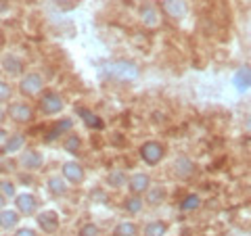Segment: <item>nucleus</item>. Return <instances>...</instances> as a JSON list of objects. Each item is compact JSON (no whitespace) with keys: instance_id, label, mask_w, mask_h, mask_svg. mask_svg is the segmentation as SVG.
I'll list each match as a JSON object with an SVG mask.
<instances>
[{"instance_id":"24","label":"nucleus","mask_w":251,"mask_h":236,"mask_svg":"<svg viewBox=\"0 0 251 236\" xmlns=\"http://www.w3.org/2000/svg\"><path fill=\"white\" fill-rule=\"evenodd\" d=\"M199 205H201L199 194H188L180 207H182V211H195V209H199Z\"/></svg>"},{"instance_id":"31","label":"nucleus","mask_w":251,"mask_h":236,"mask_svg":"<svg viewBox=\"0 0 251 236\" xmlns=\"http://www.w3.org/2000/svg\"><path fill=\"white\" fill-rule=\"evenodd\" d=\"M15 236H38V234L34 230H29V228H21V230H17Z\"/></svg>"},{"instance_id":"9","label":"nucleus","mask_w":251,"mask_h":236,"mask_svg":"<svg viewBox=\"0 0 251 236\" xmlns=\"http://www.w3.org/2000/svg\"><path fill=\"white\" fill-rule=\"evenodd\" d=\"M38 226L49 234L57 232L59 230V215L54 213V211H42V213L38 215Z\"/></svg>"},{"instance_id":"23","label":"nucleus","mask_w":251,"mask_h":236,"mask_svg":"<svg viewBox=\"0 0 251 236\" xmlns=\"http://www.w3.org/2000/svg\"><path fill=\"white\" fill-rule=\"evenodd\" d=\"M80 146H82V140L75 136V134H72V136H67V140L63 142V148H65L67 153H72V155H75L77 151H80Z\"/></svg>"},{"instance_id":"15","label":"nucleus","mask_w":251,"mask_h":236,"mask_svg":"<svg viewBox=\"0 0 251 236\" xmlns=\"http://www.w3.org/2000/svg\"><path fill=\"white\" fill-rule=\"evenodd\" d=\"M2 67L9 75H21V71H23V63L19 57H15V54H6L2 59Z\"/></svg>"},{"instance_id":"18","label":"nucleus","mask_w":251,"mask_h":236,"mask_svg":"<svg viewBox=\"0 0 251 236\" xmlns=\"http://www.w3.org/2000/svg\"><path fill=\"white\" fill-rule=\"evenodd\" d=\"M77 113L82 115V119H84V123L88 125V128H94V130H99V128H103V121L99 119L97 115H94L92 111H88V109H77Z\"/></svg>"},{"instance_id":"35","label":"nucleus","mask_w":251,"mask_h":236,"mask_svg":"<svg viewBox=\"0 0 251 236\" xmlns=\"http://www.w3.org/2000/svg\"><path fill=\"white\" fill-rule=\"evenodd\" d=\"M247 123H249V128H251V117H249V121H247Z\"/></svg>"},{"instance_id":"1","label":"nucleus","mask_w":251,"mask_h":236,"mask_svg":"<svg viewBox=\"0 0 251 236\" xmlns=\"http://www.w3.org/2000/svg\"><path fill=\"white\" fill-rule=\"evenodd\" d=\"M109 75L115 77V80H122V82H130V80H136L138 77V67L134 63H128V61H120V63H113L109 65Z\"/></svg>"},{"instance_id":"5","label":"nucleus","mask_w":251,"mask_h":236,"mask_svg":"<svg viewBox=\"0 0 251 236\" xmlns=\"http://www.w3.org/2000/svg\"><path fill=\"white\" fill-rule=\"evenodd\" d=\"M9 117L17 123H27L31 117H34V111H31V107L25 103H13L9 107Z\"/></svg>"},{"instance_id":"34","label":"nucleus","mask_w":251,"mask_h":236,"mask_svg":"<svg viewBox=\"0 0 251 236\" xmlns=\"http://www.w3.org/2000/svg\"><path fill=\"white\" fill-rule=\"evenodd\" d=\"M2 117H4V111H2V109H0V121H2Z\"/></svg>"},{"instance_id":"27","label":"nucleus","mask_w":251,"mask_h":236,"mask_svg":"<svg viewBox=\"0 0 251 236\" xmlns=\"http://www.w3.org/2000/svg\"><path fill=\"white\" fill-rule=\"evenodd\" d=\"M163 199H166V190H163V188H155V190H151V194H149V203H151V205H157V203H161Z\"/></svg>"},{"instance_id":"6","label":"nucleus","mask_w":251,"mask_h":236,"mask_svg":"<svg viewBox=\"0 0 251 236\" xmlns=\"http://www.w3.org/2000/svg\"><path fill=\"white\" fill-rule=\"evenodd\" d=\"M63 178L72 184H82L84 182V167L75 161H69L63 165Z\"/></svg>"},{"instance_id":"13","label":"nucleus","mask_w":251,"mask_h":236,"mask_svg":"<svg viewBox=\"0 0 251 236\" xmlns=\"http://www.w3.org/2000/svg\"><path fill=\"white\" fill-rule=\"evenodd\" d=\"M140 19H143V23L147 27H157L159 25V13H157V9L153 4H145L143 9H140Z\"/></svg>"},{"instance_id":"21","label":"nucleus","mask_w":251,"mask_h":236,"mask_svg":"<svg viewBox=\"0 0 251 236\" xmlns=\"http://www.w3.org/2000/svg\"><path fill=\"white\" fill-rule=\"evenodd\" d=\"M49 190H50L54 196H63V194L67 192L65 180H61V178H50V180H49Z\"/></svg>"},{"instance_id":"30","label":"nucleus","mask_w":251,"mask_h":236,"mask_svg":"<svg viewBox=\"0 0 251 236\" xmlns=\"http://www.w3.org/2000/svg\"><path fill=\"white\" fill-rule=\"evenodd\" d=\"M0 192L11 199V196H15V186L11 182H0Z\"/></svg>"},{"instance_id":"17","label":"nucleus","mask_w":251,"mask_h":236,"mask_svg":"<svg viewBox=\"0 0 251 236\" xmlns=\"http://www.w3.org/2000/svg\"><path fill=\"white\" fill-rule=\"evenodd\" d=\"M19 224V213L17 211H0V228H4V230H11V228H15Z\"/></svg>"},{"instance_id":"10","label":"nucleus","mask_w":251,"mask_h":236,"mask_svg":"<svg viewBox=\"0 0 251 236\" xmlns=\"http://www.w3.org/2000/svg\"><path fill=\"white\" fill-rule=\"evenodd\" d=\"M15 205H17L19 213H23V215H31V213L36 211V207H38V201H36V196H34V194L25 192V194H17V201H15Z\"/></svg>"},{"instance_id":"11","label":"nucleus","mask_w":251,"mask_h":236,"mask_svg":"<svg viewBox=\"0 0 251 236\" xmlns=\"http://www.w3.org/2000/svg\"><path fill=\"white\" fill-rule=\"evenodd\" d=\"M149 184H151V178H149L147 174H134V176L130 178V182H128L132 194H143V192H147L149 190Z\"/></svg>"},{"instance_id":"14","label":"nucleus","mask_w":251,"mask_h":236,"mask_svg":"<svg viewBox=\"0 0 251 236\" xmlns=\"http://www.w3.org/2000/svg\"><path fill=\"white\" fill-rule=\"evenodd\" d=\"M19 161H21V165L25 169H38L42 165V155L38 151H23Z\"/></svg>"},{"instance_id":"12","label":"nucleus","mask_w":251,"mask_h":236,"mask_svg":"<svg viewBox=\"0 0 251 236\" xmlns=\"http://www.w3.org/2000/svg\"><path fill=\"white\" fill-rule=\"evenodd\" d=\"M232 84H234V88H237L239 92L249 90L251 88V69L249 67L239 69V71L234 73V77H232Z\"/></svg>"},{"instance_id":"32","label":"nucleus","mask_w":251,"mask_h":236,"mask_svg":"<svg viewBox=\"0 0 251 236\" xmlns=\"http://www.w3.org/2000/svg\"><path fill=\"white\" fill-rule=\"evenodd\" d=\"M6 138H9V134H6L4 130H0V142H6Z\"/></svg>"},{"instance_id":"25","label":"nucleus","mask_w":251,"mask_h":236,"mask_svg":"<svg viewBox=\"0 0 251 236\" xmlns=\"http://www.w3.org/2000/svg\"><path fill=\"white\" fill-rule=\"evenodd\" d=\"M107 184L113 186V188H120L126 184V174H122V171H111V174L107 176Z\"/></svg>"},{"instance_id":"4","label":"nucleus","mask_w":251,"mask_h":236,"mask_svg":"<svg viewBox=\"0 0 251 236\" xmlns=\"http://www.w3.org/2000/svg\"><path fill=\"white\" fill-rule=\"evenodd\" d=\"M140 157H143V161L149 163V165H155L163 159V146L159 142H155V140H149L140 146Z\"/></svg>"},{"instance_id":"3","label":"nucleus","mask_w":251,"mask_h":236,"mask_svg":"<svg viewBox=\"0 0 251 236\" xmlns=\"http://www.w3.org/2000/svg\"><path fill=\"white\" fill-rule=\"evenodd\" d=\"M61 109H63V98L59 96L57 92L46 90L42 94V100H40V111L44 115H54V113H59Z\"/></svg>"},{"instance_id":"22","label":"nucleus","mask_w":251,"mask_h":236,"mask_svg":"<svg viewBox=\"0 0 251 236\" xmlns=\"http://www.w3.org/2000/svg\"><path fill=\"white\" fill-rule=\"evenodd\" d=\"M168 230V226L163 222H151L145 228V236H163Z\"/></svg>"},{"instance_id":"26","label":"nucleus","mask_w":251,"mask_h":236,"mask_svg":"<svg viewBox=\"0 0 251 236\" xmlns=\"http://www.w3.org/2000/svg\"><path fill=\"white\" fill-rule=\"evenodd\" d=\"M126 211L128 213H138L140 209H143V199H138V196H132V199H128L126 201Z\"/></svg>"},{"instance_id":"7","label":"nucleus","mask_w":251,"mask_h":236,"mask_svg":"<svg viewBox=\"0 0 251 236\" xmlns=\"http://www.w3.org/2000/svg\"><path fill=\"white\" fill-rule=\"evenodd\" d=\"M163 11H166L172 19H184L188 13V4L184 0H163Z\"/></svg>"},{"instance_id":"19","label":"nucleus","mask_w":251,"mask_h":236,"mask_svg":"<svg viewBox=\"0 0 251 236\" xmlns=\"http://www.w3.org/2000/svg\"><path fill=\"white\" fill-rule=\"evenodd\" d=\"M23 142H25V138L21 136V134H15V136H9L4 142V153H17L21 151Z\"/></svg>"},{"instance_id":"33","label":"nucleus","mask_w":251,"mask_h":236,"mask_svg":"<svg viewBox=\"0 0 251 236\" xmlns=\"http://www.w3.org/2000/svg\"><path fill=\"white\" fill-rule=\"evenodd\" d=\"M4 199H6V196H4V194H2V192H0V209H2V207H4V203H6V201H4Z\"/></svg>"},{"instance_id":"8","label":"nucleus","mask_w":251,"mask_h":236,"mask_svg":"<svg viewBox=\"0 0 251 236\" xmlns=\"http://www.w3.org/2000/svg\"><path fill=\"white\" fill-rule=\"evenodd\" d=\"M172 171H174V176L176 178H191L193 176V171H195V163L188 159V157H178V159L174 161V165H172Z\"/></svg>"},{"instance_id":"29","label":"nucleus","mask_w":251,"mask_h":236,"mask_svg":"<svg viewBox=\"0 0 251 236\" xmlns=\"http://www.w3.org/2000/svg\"><path fill=\"white\" fill-rule=\"evenodd\" d=\"M99 234V228L94 224H86L80 228V236H97Z\"/></svg>"},{"instance_id":"20","label":"nucleus","mask_w":251,"mask_h":236,"mask_svg":"<svg viewBox=\"0 0 251 236\" xmlns=\"http://www.w3.org/2000/svg\"><path fill=\"white\" fill-rule=\"evenodd\" d=\"M136 232H138V228H136V224H132V222H122V224H117L115 230H113L115 236H134Z\"/></svg>"},{"instance_id":"28","label":"nucleus","mask_w":251,"mask_h":236,"mask_svg":"<svg viewBox=\"0 0 251 236\" xmlns=\"http://www.w3.org/2000/svg\"><path fill=\"white\" fill-rule=\"evenodd\" d=\"M11 98V86L0 80V103H4V100Z\"/></svg>"},{"instance_id":"2","label":"nucleus","mask_w":251,"mask_h":236,"mask_svg":"<svg viewBox=\"0 0 251 236\" xmlns=\"http://www.w3.org/2000/svg\"><path fill=\"white\" fill-rule=\"evenodd\" d=\"M42 86H44L42 75H38V73H27V75L21 77L19 90H21V94H25V96H36V94L42 92Z\"/></svg>"},{"instance_id":"16","label":"nucleus","mask_w":251,"mask_h":236,"mask_svg":"<svg viewBox=\"0 0 251 236\" xmlns=\"http://www.w3.org/2000/svg\"><path fill=\"white\" fill-rule=\"evenodd\" d=\"M72 125H74V121H72V119H61L59 123H54V125H52L49 134H46V140H49V142H50V140L59 138L61 134H65V132L72 130Z\"/></svg>"}]
</instances>
